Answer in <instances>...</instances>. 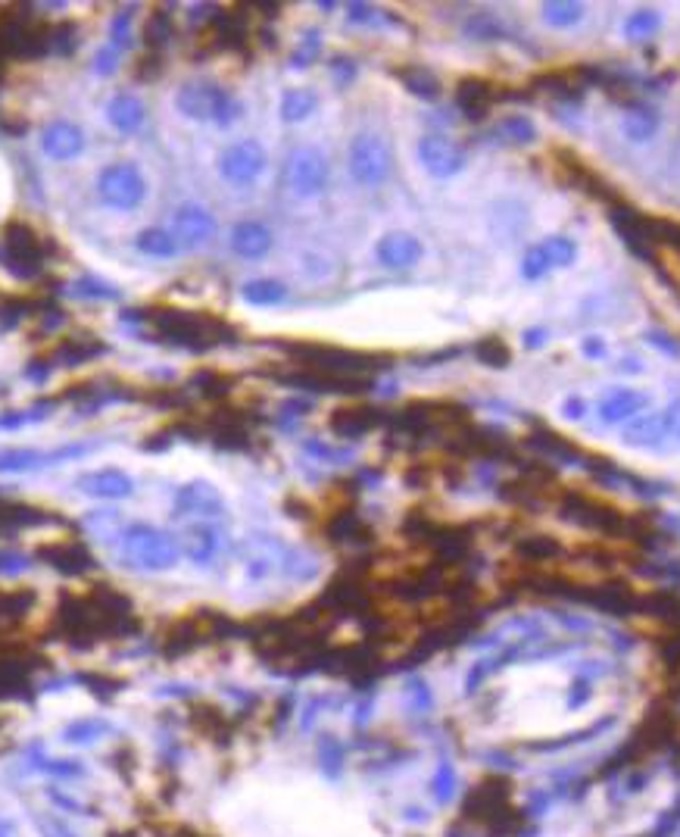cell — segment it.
I'll use <instances>...</instances> for the list:
<instances>
[{"label": "cell", "instance_id": "6da1fadb", "mask_svg": "<svg viewBox=\"0 0 680 837\" xmlns=\"http://www.w3.org/2000/svg\"><path fill=\"white\" fill-rule=\"evenodd\" d=\"M122 556H126V563L132 569L166 573V569H172L178 563L181 547H178V541L169 531L147 526V522H138V526H129L126 534H122Z\"/></svg>", "mask_w": 680, "mask_h": 837}, {"label": "cell", "instance_id": "7a4b0ae2", "mask_svg": "<svg viewBox=\"0 0 680 837\" xmlns=\"http://www.w3.org/2000/svg\"><path fill=\"white\" fill-rule=\"evenodd\" d=\"M154 329L176 341V344H184V347H213L219 341H228L231 331L225 329V322L213 319V316H203V313H184V309H163V313H154L151 316Z\"/></svg>", "mask_w": 680, "mask_h": 837}, {"label": "cell", "instance_id": "3957f363", "mask_svg": "<svg viewBox=\"0 0 680 837\" xmlns=\"http://www.w3.org/2000/svg\"><path fill=\"white\" fill-rule=\"evenodd\" d=\"M176 104L188 119H198V122H222L225 126L238 113L235 97L225 89H219V85H213V82H191V85H184V89L178 91Z\"/></svg>", "mask_w": 680, "mask_h": 837}, {"label": "cell", "instance_id": "277c9868", "mask_svg": "<svg viewBox=\"0 0 680 837\" xmlns=\"http://www.w3.org/2000/svg\"><path fill=\"white\" fill-rule=\"evenodd\" d=\"M97 198L112 210H138L147 198V178L134 163H112L97 178Z\"/></svg>", "mask_w": 680, "mask_h": 837}, {"label": "cell", "instance_id": "5b68a950", "mask_svg": "<svg viewBox=\"0 0 680 837\" xmlns=\"http://www.w3.org/2000/svg\"><path fill=\"white\" fill-rule=\"evenodd\" d=\"M391 166H394V156H391V148L381 134H356L350 144V176L359 181V185H381L384 178L391 176Z\"/></svg>", "mask_w": 680, "mask_h": 837}, {"label": "cell", "instance_id": "8992f818", "mask_svg": "<svg viewBox=\"0 0 680 837\" xmlns=\"http://www.w3.org/2000/svg\"><path fill=\"white\" fill-rule=\"evenodd\" d=\"M285 181L297 198H315L329 185V160L319 148H297L287 156Z\"/></svg>", "mask_w": 680, "mask_h": 837}, {"label": "cell", "instance_id": "52a82bcc", "mask_svg": "<svg viewBox=\"0 0 680 837\" xmlns=\"http://www.w3.org/2000/svg\"><path fill=\"white\" fill-rule=\"evenodd\" d=\"M265 169V151L260 141L253 138H243V141H235L228 144L219 156V173L225 181L231 185H250L257 178L263 176Z\"/></svg>", "mask_w": 680, "mask_h": 837}, {"label": "cell", "instance_id": "ba28073f", "mask_svg": "<svg viewBox=\"0 0 680 837\" xmlns=\"http://www.w3.org/2000/svg\"><path fill=\"white\" fill-rule=\"evenodd\" d=\"M418 160H421V166L434 178H450L462 173L465 151L453 138H446V134H425L418 141Z\"/></svg>", "mask_w": 680, "mask_h": 837}, {"label": "cell", "instance_id": "9c48e42d", "mask_svg": "<svg viewBox=\"0 0 680 837\" xmlns=\"http://www.w3.org/2000/svg\"><path fill=\"white\" fill-rule=\"evenodd\" d=\"M169 232L176 235L181 250H194V247H203V244L216 235V220H213L203 207H198V203H184V207H178Z\"/></svg>", "mask_w": 680, "mask_h": 837}, {"label": "cell", "instance_id": "30bf717a", "mask_svg": "<svg viewBox=\"0 0 680 837\" xmlns=\"http://www.w3.org/2000/svg\"><path fill=\"white\" fill-rule=\"evenodd\" d=\"M225 512V497L219 487L210 482H188L176 494V516H203V519H216Z\"/></svg>", "mask_w": 680, "mask_h": 837}, {"label": "cell", "instance_id": "8fae6325", "mask_svg": "<svg viewBox=\"0 0 680 837\" xmlns=\"http://www.w3.org/2000/svg\"><path fill=\"white\" fill-rule=\"evenodd\" d=\"M41 148L50 160H72L85 151V132L75 122L57 119L41 132Z\"/></svg>", "mask_w": 680, "mask_h": 837}, {"label": "cell", "instance_id": "7c38bea8", "mask_svg": "<svg viewBox=\"0 0 680 837\" xmlns=\"http://www.w3.org/2000/svg\"><path fill=\"white\" fill-rule=\"evenodd\" d=\"M374 254H378V260L387 269H409V266H416L425 257V247L409 232H391V235H384L378 241Z\"/></svg>", "mask_w": 680, "mask_h": 837}, {"label": "cell", "instance_id": "4fadbf2b", "mask_svg": "<svg viewBox=\"0 0 680 837\" xmlns=\"http://www.w3.org/2000/svg\"><path fill=\"white\" fill-rule=\"evenodd\" d=\"M79 487L97 497V500H122L134 491L132 475H126L122 469H97V472H88L79 479Z\"/></svg>", "mask_w": 680, "mask_h": 837}, {"label": "cell", "instance_id": "5bb4252c", "mask_svg": "<svg viewBox=\"0 0 680 837\" xmlns=\"http://www.w3.org/2000/svg\"><path fill=\"white\" fill-rule=\"evenodd\" d=\"M231 250L247 260H260L272 250V232L263 222H238L231 232Z\"/></svg>", "mask_w": 680, "mask_h": 837}, {"label": "cell", "instance_id": "9a60e30c", "mask_svg": "<svg viewBox=\"0 0 680 837\" xmlns=\"http://www.w3.org/2000/svg\"><path fill=\"white\" fill-rule=\"evenodd\" d=\"M107 119L112 122V129L119 132H138L147 119V107L141 104V97L134 94H116L107 107Z\"/></svg>", "mask_w": 680, "mask_h": 837}, {"label": "cell", "instance_id": "2e32d148", "mask_svg": "<svg viewBox=\"0 0 680 837\" xmlns=\"http://www.w3.org/2000/svg\"><path fill=\"white\" fill-rule=\"evenodd\" d=\"M378 422H381V413H378V410L353 406V410H337V413L331 416V432L341 435V438H359V435L372 432Z\"/></svg>", "mask_w": 680, "mask_h": 837}, {"label": "cell", "instance_id": "e0dca14e", "mask_svg": "<svg viewBox=\"0 0 680 837\" xmlns=\"http://www.w3.org/2000/svg\"><path fill=\"white\" fill-rule=\"evenodd\" d=\"M3 241L10 247L13 260H20V263H35V260H41V238H38L28 225H23V222H10Z\"/></svg>", "mask_w": 680, "mask_h": 837}, {"label": "cell", "instance_id": "ac0fdd59", "mask_svg": "<svg viewBox=\"0 0 680 837\" xmlns=\"http://www.w3.org/2000/svg\"><path fill=\"white\" fill-rule=\"evenodd\" d=\"M319 107V94L312 89H287L282 94V119L285 122H303Z\"/></svg>", "mask_w": 680, "mask_h": 837}, {"label": "cell", "instance_id": "d6986e66", "mask_svg": "<svg viewBox=\"0 0 680 837\" xmlns=\"http://www.w3.org/2000/svg\"><path fill=\"white\" fill-rule=\"evenodd\" d=\"M134 247L144 257H156V260H169V257H176L178 250H181V244L176 241V235L169 228H147V232H141Z\"/></svg>", "mask_w": 680, "mask_h": 837}, {"label": "cell", "instance_id": "ffe728a7", "mask_svg": "<svg viewBox=\"0 0 680 837\" xmlns=\"http://www.w3.org/2000/svg\"><path fill=\"white\" fill-rule=\"evenodd\" d=\"M456 97H460V107L468 116H484V110L493 101V89H490V82H481V79H465L456 91Z\"/></svg>", "mask_w": 680, "mask_h": 837}, {"label": "cell", "instance_id": "44dd1931", "mask_svg": "<svg viewBox=\"0 0 680 837\" xmlns=\"http://www.w3.org/2000/svg\"><path fill=\"white\" fill-rule=\"evenodd\" d=\"M241 294L243 300L253 304V307H275V304H282L287 297V287L282 282H275V279H253V282L243 285Z\"/></svg>", "mask_w": 680, "mask_h": 837}, {"label": "cell", "instance_id": "7402d4cb", "mask_svg": "<svg viewBox=\"0 0 680 837\" xmlns=\"http://www.w3.org/2000/svg\"><path fill=\"white\" fill-rule=\"evenodd\" d=\"M646 406V397L636 394V391H618V394L606 397L603 400V406H599V413L606 422H621V418L634 416Z\"/></svg>", "mask_w": 680, "mask_h": 837}, {"label": "cell", "instance_id": "603a6c76", "mask_svg": "<svg viewBox=\"0 0 680 837\" xmlns=\"http://www.w3.org/2000/svg\"><path fill=\"white\" fill-rule=\"evenodd\" d=\"M537 247H540V254H544L549 269H552V266H571L574 263V257H577V244L571 241V238H565V235H552V238L537 244Z\"/></svg>", "mask_w": 680, "mask_h": 837}, {"label": "cell", "instance_id": "cb8c5ba5", "mask_svg": "<svg viewBox=\"0 0 680 837\" xmlns=\"http://www.w3.org/2000/svg\"><path fill=\"white\" fill-rule=\"evenodd\" d=\"M403 82H406V89L413 91V94H418V97H438V79L428 72V69H421V67H413V69H399L396 72Z\"/></svg>", "mask_w": 680, "mask_h": 837}, {"label": "cell", "instance_id": "d4e9b609", "mask_svg": "<svg viewBox=\"0 0 680 837\" xmlns=\"http://www.w3.org/2000/svg\"><path fill=\"white\" fill-rule=\"evenodd\" d=\"M656 126V116L649 110H631L624 116V122H621V129H624V134H628L631 141H646V138H653Z\"/></svg>", "mask_w": 680, "mask_h": 837}, {"label": "cell", "instance_id": "484cf974", "mask_svg": "<svg viewBox=\"0 0 680 837\" xmlns=\"http://www.w3.org/2000/svg\"><path fill=\"white\" fill-rule=\"evenodd\" d=\"M497 132L503 134V141H512V144H530L537 129H534V122L527 116H505Z\"/></svg>", "mask_w": 680, "mask_h": 837}, {"label": "cell", "instance_id": "4316f807", "mask_svg": "<svg viewBox=\"0 0 680 837\" xmlns=\"http://www.w3.org/2000/svg\"><path fill=\"white\" fill-rule=\"evenodd\" d=\"M216 534L210 529H203V526H198V529H191V534H188V544H184V551H188V556H194V559H210L213 553H216Z\"/></svg>", "mask_w": 680, "mask_h": 837}, {"label": "cell", "instance_id": "83f0119b", "mask_svg": "<svg viewBox=\"0 0 680 837\" xmlns=\"http://www.w3.org/2000/svg\"><path fill=\"white\" fill-rule=\"evenodd\" d=\"M658 28V16L653 10H640L634 13L628 25H624V32H628V38H634V42H643V38H649L653 32Z\"/></svg>", "mask_w": 680, "mask_h": 837}, {"label": "cell", "instance_id": "f1b7e54d", "mask_svg": "<svg viewBox=\"0 0 680 837\" xmlns=\"http://www.w3.org/2000/svg\"><path fill=\"white\" fill-rule=\"evenodd\" d=\"M658 435H661V422L656 416L640 418L628 428V444H653L658 441Z\"/></svg>", "mask_w": 680, "mask_h": 837}, {"label": "cell", "instance_id": "f546056e", "mask_svg": "<svg viewBox=\"0 0 680 837\" xmlns=\"http://www.w3.org/2000/svg\"><path fill=\"white\" fill-rule=\"evenodd\" d=\"M584 7L581 3H547V20L552 25H574L581 23Z\"/></svg>", "mask_w": 680, "mask_h": 837}, {"label": "cell", "instance_id": "4dcf8cb0", "mask_svg": "<svg viewBox=\"0 0 680 837\" xmlns=\"http://www.w3.org/2000/svg\"><path fill=\"white\" fill-rule=\"evenodd\" d=\"M45 457L35 450H13V453H0V472H20V469H32L35 463H41Z\"/></svg>", "mask_w": 680, "mask_h": 837}, {"label": "cell", "instance_id": "1f68e13d", "mask_svg": "<svg viewBox=\"0 0 680 837\" xmlns=\"http://www.w3.org/2000/svg\"><path fill=\"white\" fill-rule=\"evenodd\" d=\"M478 356L487 366H509V347L500 338H484L481 344H478Z\"/></svg>", "mask_w": 680, "mask_h": 837}, {"label": "cell", "instance_id": "d6a6232c", "mask_svg": "<svg viewBox=\"0 0 680 837\" xmlns=\"http://www.w3.org/2000/svg\"><path fill=\"white\" fill-rule=\"evenodd\" d=\"M522 272H525V279H544V275H547L549 266L547 260H544V254H540V247H530V250H527Z\"/></svg>", "mask_w": 680, "mask_h": 837}, {"label": "cell", "instance_id": "836d02e7", "mask_svg": "<svg viewBox=\"0 0 680 837\" xmlns=\"http://www.w3.org/2000/svg\"><path fill=\"white\" fill-rule=\"evenodd\" d=\"M116 60H119V47L107 45L97 50V57H94V67L100 75H110L112 69H116Z\"/></svg>", "mask_w": 680, "mask_h": 837}, {"label": "cell", "instance_id": "e575fe53", "mask_svg": "<svg viewBox=\"0 0 680 837\" xmlns=\"http://www.w3.org/2000/svg\"><path fill=\"white\" fill-rule=\"evenodd\" d=\"M50 837H72V835H69V832H63V828H57V832H53Z\"/></svg>", "mask_w": 680, "mask_h": 837}]
</instances>
